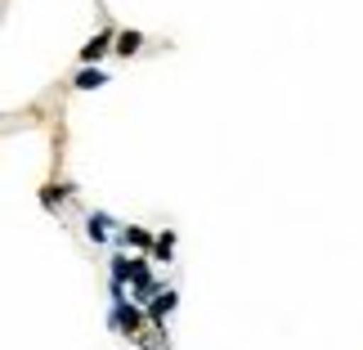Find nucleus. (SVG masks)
Returning <instances> with one entry per match:
<instances>
[{
    "instance_id": "1",
    "label": "nucleus",
    "mask_w": 363,
    "mask_h": 350,
    "mask_svg": "<svg viewBox=\"0 0 363 350\" xmlns=\"http://www.w3.org/2000/svg\"><path fill=\"white\" fill-rule=\"evenodd\" d=\"M113 45H117V32L113 27H104V32H94L86 45H81V63H99L104 54H113Z\"/></svg>"
},
{
    "instance_id": "2",
    "label": "nucleus",
    "mask_w": 363,
    "mask_h": 350,
    "mask_svg": "<svg viewBox=\"0 0 363 350\" xmlns=\"http://www.w3.org/2000/svg\"><path fill=\"white\" fill-rule=\"evenodd\" d=\"M77 90H99V86H108V72L99 63H81V72H77V81H72Z\"/></svg>"
},
{
    "instance_id": "3",
    "label": "nucleus",
    "mask_w": 363,
    "mask_h": 350,
    "mask_svg": "<svg viewBox=\"0 0 363 350\" xmlns=\"http://www.w3.org/2000/svg\"><path fill=\"white\" fill-rule=\"evenodd\" d=\"M113 328L130 332V337H135V328H139V310H135V305H125V297L113 301Z\"/></svg>"
},
{
    "instance_id": "4",
    "label": "nucleus",
    "mask_w": 363,
    "mask_h": 350,
    "mask_svg": "<svg viewBox=\"0 0 363 350\" xmlns=\"http://www.w3.org/2000/svg\"><path fill=\"white\" fill-rule=\"evenodd\" d=\"M108 229H113V216H108V212H94V216L86 220V234L94 238V243H104V238H108Z\"/></svg>"
},
{
    "instance_id": "5",
    "label": "nucleus",
    "mask_w": 363,
    "mask_h": 350,
    "mask_svg": "<svg viewBox=\"0 0 363 350\" xmlns=\"http://www.w3.org/2000/svg\"><path fill=\"white\" fill-rule=\"evenodd\" d=\"M139 45H144V36H139V32H117V45H113V54H121V59H130V54H139Z\"/></svg>"
},
{
    "instance_id": "6",
    "label": "nucleus",
    "mask_w": 363,
    "mask_h": 350,
    "mask_svg": "<svg viewBox=\"0 0 363 350\" xmlns=\"http://www.w3.org/2000/svg\"><path fill=\"white\" fill-rule=\"evenodd\" d=\"M175 301H179L175 292H157V297H152V305H148V315H152V319H166V315L175 310Z\"/></svg>"
},
{
    "instance_id": "7",
    "label": "nucleus",
    "mask_w": 363,
    "mask_h": 350,
    "mask_svg": "<svg viewBox=\"0 0 363 350\" xmlns=\"http://www.w3.org/2000/svg\"><path fill=\"white\" fill-rule=\"evenodd\" d=\"M121 243H125V247H157V238H152L148 229H139V225H130V229L121 234Z\"/></svg>"
},
{
    "instance_id": "8",
    "label": "nucleus",
    "mask_w": 363,
    "mask_h": 350,
    "mask_svg": "<svg viewBox=\"0 0 363 350\" xmlns=\"http://www.w3.org/2000/svg\"><path fill=\"white\" fill-rule=\"evenodd\" d=\"M152 251H157V256L166 261V256L175 251V234H162V238H157V247H152Z\"/></svg>"
}]
</instances>
